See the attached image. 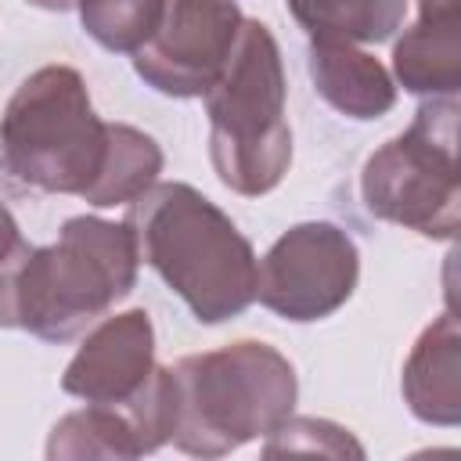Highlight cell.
Here are the masks:
<instances>
[{"label": "cell", "mask_w": 461, "mask_h": 461, "mask_svg": "<svg viewBox=\"0 0 461 461\" xmlns=\"http://www.w3.org/2000/svg\"><path fill=\"white\" fill-rule=\"evenodd\" d=\"M137 256L205 324L238 317L256 299V252L234 220L180 180L151 184L130 202Z\"/></svg>", "instance_id": "obj_1"}, {"label": "cell", "mask_w": 461, "mask_h": 461, "mask_svg": "<svg viewBox=\"0 0 461 461\" xmlns=\"http://www.w3.org/2000/svg\"><path fill=\"white\" fill-rule=\"evenodd\" d=\"M176 389L173 443L194 457H223L292 418L295 367L267 342H230L169 367Z\"/></svg>", "instance_id": "obj_2"}, {"label": "cell", "mask_w": 461, "mask_h": 461, "mask_svg": "<svg viewBox=\"0 0 461 461\" xmlns=\"http://www.w3.org/2000/svg\"><path fill=\"white\" fill-rule=\"evenodd\" d=\"M202 97L220 184L249 198L274 191L292 162V130L285 119L281 50L263 22L241 18L230 58Z\"/></svg>", "instance_id": "obj_3"}, {"label": "cell", "mask_w": 461, "mask_h": 461, "mask_svg": "<svg viewBox=\"0 0 461 461\" xmlns=\"http://www.w3.org/2000/svg\"><path fill=\"white\" fill-rule=\"evenodd\" d=\"M137 245L126 223L72 216L58 241L32 249L18 270V328L68 342L137 285Z\"/></svg>", "instance_id": "obj_4"}, {"label": "cell", "mask_w": 461, "mask_h": 461, "mask_svg": "<svg viewBox=\"0 0 461 461\" xmlns=\"http://www.w3.org/2000/svg\"><path fill=\"white\" fill-rule=\"evenodd\" d=\"M108 122L97 119L72 65H43L18 83L0 115V166L25 187L83 194L101 169Z\"/></svg>", "instance_id": "obj_5"}, {"label": "cell", "mask_w": 461, "mask_h": 461, "mask_svg": "<svg viewBox=\"0 0 461 461\" xmlns=\"http://www.w3.org/2000/svg\"><path fill=\"white\" fill-rule=\"evenodd\" d=\"M360 194L371 216L450 241L461 220L457 101H425L414 122L364 162Z\"/></svg>", "instance_id": "obj_6"}, {"label": "cell", "mask_w": 461, "mask_h": 461, "mask_svg": "<svg viewBox=\"0 0 461 461\" xmlns=\"http://www.w3.org/2000/svg\"><path fill=\"white\" fill-rule=\"evenodd\" d=\"M360 281V252L335 223H295L263 263H256V299L285 321H321L335 313Z\"/></svg>", "instance_id": "obj_7"}, {"label": "cell", "mask_w": 461, "mask_h": 461, "mask_svg": "<svg viewBox=\"0 0 461 461\" xmlns=\"http://www.w3.org/2000/svg\"><path fill=\"white\" fill-rule=\"evenodd\" d=\"M241 29L234 0H166L158 29L133 50L137 76L169 97H202Z\"/></svg>", "instance_id": "obj_8"}, {"label": "cell", "mask_w": 461, "mask_h": 461, "mask_svg": "<svg viewBox=\"0 0 461 461\" xmlns=\"http://www.w3.org/2000/svg\"><path fill=\"white\" fill-rule=\"evenodd\" d=\"M155 367V331L144 310L101 321L68 360L61 389L86 403H119L133 396Z\"/></svg>", "instance_id": "obj_9"}, {"label": "cell", "mask_w": 461, "mask_h": 461, "mask_svg": "<svg viewBox=\"0 0 461 461\" xmlns=\"http://www.w3.org/2000/svg\"><path fill=\"white\" fill-rule=\"evenodd\" d=\"M418 22L393 47L403 90L454 97L461 86V0H418Z\"/></svg>", "instance_id": "obj_10"}, {"label": "cell", "mask_w": 461, "mask_h": 461, "mask_svg": "<svg viewBox=\"0 0 461 461\" xmlns=\"http://www.w3.org/2000/svg\"><path fill=\"white\" fill-rule=\"evenodd\" d=\"M310 79L317 94L349 119H378L396 104V83L385 65L346 40L310 43Z\"/></svg>", "instance_id": "obj_11"}, {"label": "cell", "mask_w": 461, "mask_h": 461, "mask_svg": "<svg viewBox=\"0 0 461 461\" xmlns=\"http://www.w3.org/2000/svg\"><path fill=\"white\" fill-rule=\"evenodd\" d=\"M461 335L454 313L436 317L403 364V396L414 418L429 425H457L461 418Z\"/></svg>", "instance_id": "obj_12"}, {"label": "cell", "mask_w": 461, "mask_h": 461, "mask_svg": "<svg viewBox=\"0 0 461 461\" xmlns=\"http://www.w3.org/2000/svg\"><path fill=\"white\" fill-rule=\"evenodd\" d=\"M158 169H162V148L155 144V137L126 122H108L101 169L79 198H86L97 209L130 205L158 180Z\"/></svg>", "instance_id": "obj_13"}, {"label": "cell", "mask_w": 461, "mask_h": 461, "mask_svg": "<svg viewBox=\"0 0 461 461\" xmlns=\"http://www.w3.org/2000/svg\"><path fill=\"white\" fill-rule=\"evenodd\" d=\"M285 4L313 40H346V43L389 40L407 11V0H285Z\"/></svg>", "instance_id": "obj_14"}, {"label": "cell", "mask_w": 461, "mask_h": 461, "mask_svg": "<svg viewBox=\"0 0 461 461\" xmlns=\"http://www.w3.org/2000/svg\"><path fill=\"white\" fill-rule=\"evenodd\" d=\"M140 436L122 403H86L65 414L47 443V457H140Z\"/></svg>", "instance_id": "obj_15"}, {"label": "cell", "mask_w": 461, "mask_h": 461, "mask_svg": "<svg viewBox=\"0 0 461 461\" xmlns=\"http://www.w3.org/2000/svg\"><path fill=\"white\" fill-rule=\"evenodd\" d=\"M83 29L115 54H133L158 29L166 0H76Z\"/></svg>", "instance_id": "obj_16"}, {"label": "cell", "mask_w": 461, "mask_h": 461, "mask_svg": "<svg viewBox=\"0 0 461 461\" xmlns=\"http://www.w3.org/2000/svg\"><path fill=\"white\" fill-rule=\"evenodd\" d=\"M274 439L267 443V457H274V454H281V450H321V454H331V457H346V454H353V457H360L364 450H360V443H353V436L346 432V429H339V425H331V421H317V418H288L281 429H274L270 432Z\"/></svg>", "instance_id": "obj_17"}, {"label": "cell", "mask_w": 461, "mask_h": 461, "mask_svg": "<svg viewBox=\"0 0 461 461\" xmlns=\"http://www.w3.org/2000/svg\"><path fill=\"white\" fill-rule=\"evenodd\" d=\"M32 245L22 238L14 216L0 202V328H18V270Z\"/></svg>", "instance_id": "obj_18"}, {"label": "cell", "mask_w": 461, "mask_h": 461, "mask_svg": "<svg viewBox=\"0 0 461 461\" xmlns=\"http://www.w3.org/2000/svg\"><path fill=\"white\" fill-rule=\"evenodd\" d=\"M29 4H36V7H47V11H68L76 0H29Z\"/></svg>", "instance_id": "obj_19"}]
</instances>
